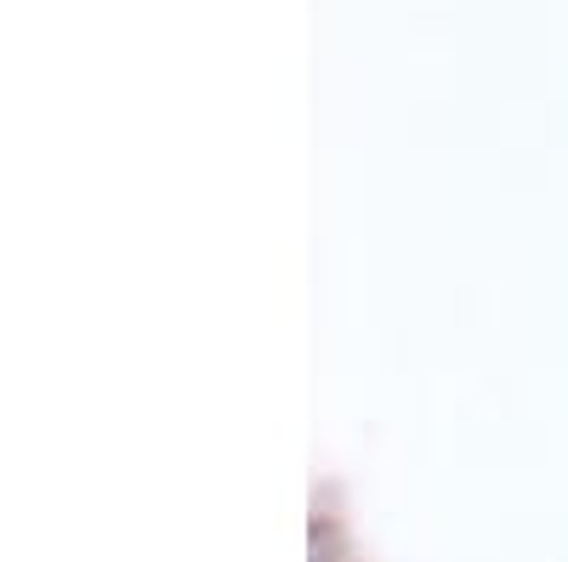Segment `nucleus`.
Listing matches in <instances>:
<instances>
[{
  "label": "nucleus",
  "instance_id": "nucleus-1",
  "mask_svg": "<svg viewBox=\"0 0 568 562\" xmlns=\"http://www.w3.org/2000/svg\"><path fill=\"white\" fill-rule=\"evenodd\" d=\"M307 545H313V562H342V534H336V523L313 518V529H307Z\"/></svg>",
  "mask_w": 568,
  "mask_h": 562
}]
</instances>
